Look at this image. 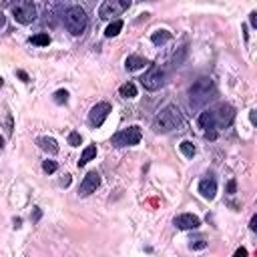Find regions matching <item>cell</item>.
Wrapping results in <instances>:
<instances>
[{
  "label": "cell",
  "instance_id": "16",
  "mask_svg": "<svg viewBox=\"0 0 257 257\" xmlns=\"http://www.w3.org/2000/svg\"><path fill=\"white\" fill-rule=\"evenodd\" d=\"M94 157H97V145H89L85 151H83V155H80V161H78V167H85L89 161H92Z\"/></svg>",
  "mask_w": 257,
  "mask_h": 257
},
{
  "label": "cell",
  "instance_id": "34",
  "mask_svg": "<svg viewBox=\"0 0 257 257\" xmlns=\"http://www.w3.org/2000/svg\"><path fill=\"white\" fill-rule=\"evenodd\" d=\"M4 147V141H2V137H0V149H2Z\"/></svg>",
  "mask_w": 257,
  "mask_h": 257
},
{
  "label": "cell",
  "instance_id": "19",
  "mask_svg": "<svg viewBox=\"0 0 257 257\" xmlns=\"http://www.w3.org/2000/svg\"><path fill=\"white\" fill-rule=\"evenodd\" d=\"M121 30H123V20H113L109 26H106L105 36H106V38H113V36H117Z\"/></svg>",
  "mask_w": 257,
  "mask_h": 257
},
{
  "label": "cell",
  "instance_id": "31",
  "mask_svg": "<svg viewBox=\"0 0 257 257\" xmlns=\"http://www.w3.org/2000/svg\"><path fill=\"white\" fill-rule=\"evenodd\" d=\"M18 76H20V78L24 80V83H29V80H30V78H29V75H26L24 71H18Z\"/></svg>",
  "mask_w": 257,
  "mask_h": 257
},
{
  "label": "cell",
  "instance_id": "21",
  "mask_svg": "<svg viewBox=\"0 0 257 257\" xmlns=\"http://www.w3.org/2000/svg\"><path fill=\"white\" fill-rule=\"evenodd\" d=\"M179 149H181V153H183L185 157H189V159L195 155V145H193L191 141H183V143L179 145Z\"/></svg>",
  "mask_w": 257,
  "mask_h": 257
},
{
  "label": "cell",
  "instance_id": "12",
  "mask_svg": "<svg viewBox=\"0 0 257 257\" xmlns=\"http://www.w3.org/2000/svg\"><path fill=\"white\" fill-rule=\"evenodd\" d=\"M175 225L179 229H183V231H189V229H197L201 225V219L193 213H183V215H177V217H175Z\"/></svg>",
  "mask_w": 257,
  "mask_h": 257
},
{
  "label": "cell",
  "instance_id": "25",
  "mask_svg": "<svg viewBox=\"0 0 257 257\" xmlns=\"http://www.w3.org/2000/svg\"><path fill=\"white\" fill-rule=\"evenodd\" d=\"M43 169H45L46 173H55V171L59 169V165H57V161H45V163H43Z\"/></svg>",
  "mask_w": 257,
  "mask_h": 257
},
{
  "label": "cell",
  "instance_id": "2",
  "mask_svg": "<svg viewBox=\"0 0 257 257\" xmlns=\"http://www.w3.org/2000/svg\"><path fill=\"white\" fill-rule=\"evenodd\" d=\"M64 24H66V29H69L71 34H75V36L83 34L85 29H87V24H89V16H87L85 8H80V6L66 8V12H64Z\"/></svg>",
  "mask_w": 257,
  "mask_h": 257
},
{
  "label": "cell",
  "instance_id": "27",
  "mask_svg": "<svg viewBox=\"0 0 257 257\" xmlns=\"http://www.w3.org/2000/svg\"><path fill=\"white\" fill-rule=\"evenodd\" d=\"M233 257H247V249H245V247H239V249L235 251Z\"/></svg>",
  "mask_w": 257,
  "mask_h": 257
},
{
  "label": "cell",
  "instance_id": "32",
  "mask_svg": "<svg viewBox=\"0 0 257 257\" xmlns=\"http://www.w3.org/2000/svg\"><path fill=\"white\" fill-rule=\"evenodd\" d=\"M4 24H6V16L0 12V29H4Z\"/></svg>",
  "mask_w": 257,
  "mask_h": 257
},
{
  "label": "cell",
  "instance_id": "23",
  "mask_svg": "<svg viewBox=\"0 0 257 257\" xmlns=\"http://www.w3.org/2000/svg\"><path fill=\"white\" fill-rule=\"evenodd\" d=\"M66 101H69V92H66V91H57L55 92V103L57 105H62V103H66Z\"/></svg>",
  "mask_w": 257,
  "mask_h": 257
},
{
  "label": "cell",
  "instance_id": "9",
  "mask_svg": "<svg viewBox=\"0 0 257 257\" xmlns=\"http://www.w3.org/2000/svg\"><path fill=\"white\" fill-rule=\"evenodd\" d=\"M215 117V127H229L235 119V109L231 105H219L217 111H213Z\"/></svg>",
  "mask_w": 257,
  "mask_h": 257
},
{
  "label": "cell",
  "instance_id": "10",
  "mask_svg": "<svg viewBox=\"0 0 257 257\" xmlns=\"http://www.w3.org/2000/svg\"><path fill=\"white\" fill-rule=\"evenodd\" d=\"M101 185V177L97 171H91L87 177L83 179V183H80V189H78V195L80 197H89L91 193L97 191V187Z\"/></svg>",
  "mask_w": 257,
  "mask_h": 257
},
{
  "label": "cell",
  "instance_id": "28",
  "mask_svg": "<svg viewBox=\"0 0 257 257\" xmlns=\"http://www.w3.org/2000/svg\"><path fill=\"white\" fill-rule=\"evenodd\" d=\"M60 185H62V187H69V185H71V175H64L62 181H60Z\"/></svg>",
  "mask_w": 257,
  "mask_h": 257
},
{
  "label": "cell",
  "instance_id": "15",
  "mask_svg": "<svg viewBox=\"0 0 257 257\" xmlns=\"http://www.w3.org/2000/svg\"><path fill=\"white\" fill-rule=\"evenodd\" d=\"M149 62L143 59V57H139V55H131L127 60H125V66H127V71H139V69H145Z\"/></svg>",
  "mask_w": 257,
  "mask_h": 257
},
{
  "label": "cell",
  "instance_id": "6",
  "mask_svg": "<svg viewBox=\"0 0 257 257\" xmlns=\"http://www.w3.org/2000/svg\"><path fill=\"white\" fill-rule=\"evenodd\" d=\"M12 16L16 18V22L20 24H30L36 20V6L29 0H22V2H16L12 6Z\"/></svg>",
  "mask_w": 257,
  "mask_h": 257
},
{
  "label": "cell",
  "instance_id": "24",
  "mask_svg": "<svg viewBox=\"0 0 257 257\" xmlns=\"http://www.w3.org/2000/svg\"><path fill=\"white\" fill-rule=\"evenodd\" d=\"M80 141H83V139H80V133L73 131V133L69 135V145H71V147H78V145H80Z\"/></svg>",
  "mask_w": 257,
  "mask_h": 257
},
{
  "label": "cell",
  "instance_id": "11",
  "mask_svg": "<svg viewBox=\"0 0 257 257\" xmlns=\"http://www.w3.org/2000/svg\"><path fill=\"white\" fill-rule=\"evenodd\" d=\"M197 123H199V127L205 131V137L207 139H215L217 137V133H215L213 129H215V117H213V111H203L201 115H199V119H197Z\"/></svg>",
  "mask_w": 257,
  "mask_h": 257
},
{
  "label": "cell",
  "instance_id": "8",
  "mask_svg": "<svg viewBox=\"0 0 257 257\" xmlns=\"http://www.w3.org/2000/svg\"><path fill=\"white\" fill-rule=\"evenodd\" d=\"M109 113H111V105L109 103H97L89 113V123L92 127H101L106 121V117H109Z\"/></svg>",
  "mask_w": 257,
  "mask_h": 257
},
{
  "label": "cell",
  "instance_id": "14",
  "mask_svg": "<svg viewBox=\"0 0 257 257\" xmlns=\"http://www.w3.org/2000/svg\"><path fill=\"white\" fill-rule=\"evenodd\" d=\"M36 143H38V147L43 149V151H46V153H50V155H57V153H59V143H57L55 139H50V137H40Z\"/></svg>",
  "mask_w": 257,
  "mask_h": 257
},
{
  "label": "cell",
  "instance_id": "7",
  "mask_svg": "<svg viewBox=\"0 0 257 257\" xmlns=\"http://www.w3.org/2000/svg\"><path fill=\"white\" fill-rule=\"evenodd\" d=\"M131 6L129 0H105L99 8V16L101 18H113V16H119L121 12H125L127 8Z\"/></svg>",
  "mask_w": 257,
  "mask_h": 257
},
{
  "label": "cell",
  "instance_id": "22",
  "mask_svg": "<svg viewBox=\"0 0 257 257\" xmlns=\"http://www.w3.org/2000/svg\"><path fill=\"white\" fill-rule=\"evenodd\" d=\"M189 247H191V249H205L207 241L203 237H195V239H191V243H189Z\"/></svg>",
  "mask_w": 257,
  "mask_h": 257
},
{
  "label": "cell",
  "instance_id": "30",
  "mask_svg": "<svg viewBox=\"0 0 257 257\" xmlns=\"http://www.w3.org/2000/svg\"><path fill=\"white\" fill-rule=\"evenodd\" d=\"M249 229H251V231H255V229H257V217H255V215H253V217H251V223H249Z\"/></svg>",
  "mask_w": 257,
  "mask_h": 257
},
{
  "label": "cell",
  "instance_id": "29",
  "mask_svg": "<svg viewBox=\"0 0 257 257\" xmlns=\"http://www.w3.org/2000/svg\"><path fill=\"white\" fill-rule=\"evenodd\" d=\"M249 20H251V26H257V12H251V15H249Z\"/></svg>",
  "mask_w": 257,
  "mask_h": 257
},
{
  "label": "cell",
  "instance_id": "33",
  "mask_svg": "<svg viewBox=\"0 0 257 257\" xmlns=\"http://www.w3.org/2000/svg\"><path fill=\"white\" fill-rule=\"evenodd\" d=\"M249 119H251V123L255 125V111H251V113H249Z\"/></svg>",
  "mask_w": 257,
  "mask_h": 257
},
{
  "label": "cell",
  "instance_id": "18",
  "mask_svg": "<svg viewBox=\"0 0 257 257\" xmlns=\"http://www.w3.org/2000/svg\"><path fill=\"white\" fill-rule=\"evenodd\" d=\"M171 36H173V34H171L169 30H165V29H163V30H157V32H153L151 40H153V45H157V46H159V45H165V43H169V40H171Z\"/></svg>",
  "mask_w": 257,
  "mask_h": 257
},
{
  "label": "cell",
  "instance_id": "17",
  "mask_svg": "<svg viewBox=\"0 0 257 257\" xmlns=\"http://www.w3.org/2000/svg\"><path fill=\"white\" fill-rule=\"evenodd\" d=\"M119 94L123 99H135V97H137V85H135V83H125L123 87L119 89Z\"/></svg>",
  "mask_w": 257,
  "mask_h": 257
},
{
  "label": "cell",
  "instance_id": "3",
  "mask_svg": "<svg viewBox=\"0 0 257 257\" xmlns=\"http://www.w3.org/2000/svg\"><path fill=\"white\" fill-rule=\"evenodd\" d=\"M213 91H215V85H213L211 78L203 76V78L195 80V83L191 85V89H189V99H191V105H193V106L205 105V103L211 99Z\"/></svg>",
  "mask_w": 257,
  "mask_h": 257
},
{
  "label": "cell",
  "instance_id": "20",
  "mask_svg": "<svg viewBox=\"0 0 257 257\" xmlns=\"http://www.w3.org/2000/svg\"><path fill=\"white\" fill-rule=\"evenodd\" d=\"M30 43L36 45V46H48V45H50V36H48L46 32H40V34H34V36L30 38Z\"/></svg>",
  "mask_w": 257,
  "mask_h": 257
},
{
  "label": "cell",
  "instance_id": "35",
  "mask_svg": "<svg viewBox=\"0 0 257 257\" xmlns=\"http://www.w3.org/2000/svg\"><path fill=\"white\" fill-rule=\"evenodd\" d=\"M2 83H4V80H2V76H0V87H2Z\"/></svg>",
  "mask_w": 257,
  "mask_h": 257
},
{
  "label": "cell",
  "instance_id": "4",
  "mask_svg": "<svg viewBox=\"0 0 257 257\" xmlns=\"http://www.w3.org/2000/svg\"><path fill=\"white\" fill-rule=\"evenodd\" d=\"M141 127L133 125V127H127L123 131H119L113 135V145L115 147H133V145H139L141 143Z\"/></svg>",
  "mask_w": 257,
  "mask_h": 257
},
{
  "label": "cell",
  "instance_id": "1",
  "mask_svg": "<svg viewBox=\"0 0 257 257\" xmlns=\"http://www.w3.org/2000/svg\"><path fill=\"white\" fill-rule=\"evenodd\" d=\"M179 125H181V113L175 105H167L153 121V129L157 133H169L173 129H177Z\"/></svg>",
  "mask_w": 257,
  "mask_h": 257
},
{
  "label": "cell",
  "instance_id": "13",
  "mask_svg": "<svg viewBox=\"0 0 257 257\" xmlns=\"http://www.w3.org/2000/svg\"><path fill=\"white\" fill-rule=\"evenodd\" d=\"M199 193L205 199H213L215 195H217V183H215L213 179H203L199 183Z\"/></svg>",
  "mask_w": 257,
  "mask_h": 257
},
{
  "label": "cell",
  "instance_id": "26",
  "mask_svg": "<svg viewBox=\"0 0 257 257\" xmlns=\"http://www.w3.org/2000/svg\"><path fill=\"white\" fill-rule=\"evenodd\" d=\"M235 189H237V183L231 179V181L227 183V193H229V195H233V193H235Z\"/></svg>",
  "mask_w": 257,
  "mask_h": 257
},
{
  "label": "cell",
  "instance_id": "5",
  "mask_svg": "<svg viewBox=\"0 0 257 257\" xmlns=\"http://www.w3.org/2000/svg\"><path fill=\"white\" fill-rule=\"evenodd\" d=\"M141 85L145 87V91H159L165 85V71L159 69V66H155V64H151L149 71L143 75Z\"/></svg>",
  "mask_w": 257,
  "mask_h": 257
}]
</instances>
